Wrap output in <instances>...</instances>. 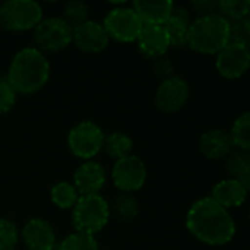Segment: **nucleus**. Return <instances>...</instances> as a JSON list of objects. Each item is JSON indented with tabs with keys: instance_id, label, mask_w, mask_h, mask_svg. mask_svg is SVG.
<instances>
[{
	"instance_id": "obj_1",
	"label": "nucleus",
	"mask_w": 250,
	"mask_h": 250,
	"mask_svg": "<svg viewBox=\"0 0 250 250\" xmlns=\"http://www.w3.org/2000/svg\"><path fill=\"white\" fill-rule=\"evenodd\" d=\"M186 229L192 237L208 246H226L236 234L231 214L209 196L192 204L186 214Z\"/></svg>"
},
{
	"instance_id": "obj_2",
	"label": "nucleus",
	"mask_w": 250,
	"mask_h": 250,
	"mask_svg": "<svg viewBox=\"0 0 250 250\" xmlns=\"http://www.w3.org/2000/svg\"><path fill=\"white\" fill-rule=\"evenodd\" d=\"M50 62L35 47L21 48L12 59L6 81L16 94L32 95L41 91L50 78Z\"/></svg>"
},
{
	"instance_id": "obj_3",
	"label": "nucleus",
	"mask_w": 250,
	"mask_h": 250,
	"mask_svg": "<svg viewBox=\"0 0 250 250\" xmlns=\"http://www.w3.org/2000/svg\"><path fill=\"white\" fill-rule=\"evenodd\" d=\"M230 42V25L218 13L192 19L188 35V47L193 51L217 56Z\"/></svg>"
},
{
	"instance_id": "obj_4",
	"label": "nucleus",
	"mask_w": 250,
	"mask_h": 250,
	"mask_svg": "<svg viewBox=\"0 0 250 250\" xmlns=\"http://www.w3.org/2000/svg\"><path fill=\"white\" fill-rule=\"evenodd\" d=\"M110 205L101 195L79 196L72 208V224L75 231L95 236L110 223Z\"/></svg>"
},
{
	"instance_id": "obj_5",
	"label": "nucleus",
	"mask_w": 250,
	"mask_h": 250,
	"mask_svg": "<svg viewBox=\"0 0 250 250\" xmlns=\"http://www.w3.org/2000/svg\"><path fill=\"white\" fill-rule=\"evenodd\" d=\"M42 19V7L34 0H7L0 6V28L12 32L34 29Z\"/></svg>"
},
{
	"instance_id": "obj_6",
	"label": "nucleus",
	"mask_w": 250,
	"mask_h": 250,
	"mask_svg": "<svg viewBox=\"0 0 250 250\" xmlns=\"http://www.w3.org/2000/svg\"><path fill=\"white\" fill-rule=\"evenodd\" d=\"M103 129L89 120L75 125L67 133V148L70 154L79 160L91 161L103 151Z\"/></svg>"
},
{
	"instance_id": "obj_7",
	"label": "nucleus",
	"mask_w": 250,
	"mask_h": 250,
	"mask_svg": "<svg viewBox=\"0 0 250 250\" xmlns=\"http://www.w3.org/2000/svg\"><path fill=\"white\" fill-rule=\"evenodd\" d=\"M72 31L73 29L62 18H42L32 29L35 48L41 53L62 51L72 44Z\"/></svg>"
},
{
	"instance_id": "obj_8",
	"label": "nucleus",
	"mask_w": 250,
	"mask_h": 250,
	"mask_svg": "<svg viewBox=\"0 0 250 250\" xmlns=\"http://www.w3.org/2000/svg\"><path fill=\"white\" fill-rule=\"evenodd\" d=\"M103 26L110 40L117 42H135L141 29L142 22L132 7L117 6L110 9L103 21Z\"/></svg>"
},
{
	"instance_id": "obj_9",
	"label": "nucleus",
	"mask_w": 250,
	"mask_h": 250,
	"mask_svg": "<svg viewBox=\"0 0 250 250\" xmlns=\"http://www.w3.org/2000/svg\"><path fill=\"white\" fill-rule=\"evenodd\" d=\"M148 177L146 166L138 155H127L117 160L111 168L113 185L122 193H133L144 188Z\"/></svg>"
},
{
	"instance_id": "obj_10",
	"label": "nucleus",
	"mask_w": 250,
	"mask_h": 250,
	"mask_svg": "<svg viewBox=\"0 0 250 250\" xmlns=\"http://www.w3.org/2000/svg\"><path fill=\"white\" fill-rule=\"evenodd\" d=\"M190 97V86L186 79L171 76L160 82L155 91V105L161 113L173 114L180 111Z\"/></svg>"
},
{
	"instance_id": "obj_11",
	"label": "nucleus",
	"mask_w": 250,
	"mask_h": 250,
	"mask_svg": "<svg viewBox=\"0 0 250 250\" xmlns=\"http://www.w3.org/2000/svg\"><path fill=\"white\" fill-rule=\"evenodd\" d=\"M250 64L249 45L229 42L215 59V66L218 73L224 79H239L242 78Z\"/></svg>"
},
{
	"instance_id": "obj_12",
	"label": "nucleus",
	"mask_w": 250,
	"mask_h": 250,
	"mask_svg": "<svg viewBox=\"0 0 250 250\" xmlns=\"http://www.w3.org/2000/svg\"><path fill=\"white\" fill-rule=\"evenodd\" d=\"M72 42L75 47L83 53L95 54L101 53L108 47L110 38L103 26V23L88 19L78 25L72 31Z\"/></svg>"
},
{
	"instance_id": "obj_13",
	"label": "nucleus",
	"mask_w": 250,
	"mask_h": 250,
	"mask_svg": "<svg viewBox=\"0 0 250 250\" xmlns=\"http://www.w3.org/2000/svg\"><path fill=\"white\" fill-rule=\"evenodd\" d=\"M19 236L28 250H56L57 237L53 226L44 218L28 220Z\"/></svg>"
},
{
	"instance_id": "obj_14",
	"label": "nucleus",
	"mask_w": 250,
	"mask_h": 250,
	"mask_svg": "<svg viewBox=\"0 0 250 250\" xmlns=\"http://www.w3.org/2000/svg\"><path fill=\"white\" fill-rule=\"evenodd\" d=\"M107 182L105 168L97 161H83L73 173V186L79 196L100 195Z\"/></svg>"
},
{
	"instance_id": "obj_15",
	"label": "nucleus",
	"mask_w": 250,
	"mask_h": 250,
	"mask_svg": "<svg viewBox=\"0 0 250 250\" xmlns=\"http://www.w3.org/2000/svg\"><path fill=\"white\" fill-rule=\"evenodd\" d=\"M135 42L141 54L152 60L166 56L170 48V40L164 25H142Z\"/></svg>"
},
{
	"instance_id": "obj_16",
	"label": "nucleus",
	"mask_w": 250,
	"mask_h": 250,
	"mask_svg": "<svg viewBox=\"0 0 250 250\" xmlns=\"http://www.w3.org/2000/svg\"><path fill=\"white\" fill-rule=\"evenodd\" d=\"M234 149L227 130L211 129L199 138V152L208 160H226Z\"/></svg>"
},
{
	"instance_id": "obj_17",
	"label": "nucleus",
	"mask_w": 250,
	"mask_h": 250,
	"mask_svg": "<svg viewBox=\"0 0 250 250\" xmlns=\"http://www.w3.org/2000/svg\"><path fill=\"white\" fill-rule=\"evenodd\" d=\"M248 193L249 190L245 189L239 180L236 179H226L218 182L212 190L209 198L217 202L220 207H223L224 209H233V208H239L245 204V201L248 199Z\"/></svg>"
},
{
	"instance_id": "obj_18",
	"label": "nucleus",
	"mask_w": 250,
	"mask_h": 250,
	"mask_svg": "<svg viewBox=\"0 0 250 250\" xmlns=\"http://www.w3.org/2000/svg\"><path fill=\"white\" fill-rule=\"evenodd\" d=\"M132 9L142 25H164L171 15L173 1L170 0H135Z\"/></svg>"
},
{
	"instance_id": "obj_19",
	"label": "nucleus",
	"mask_w": 250,
	"mask_h": 250,
	"mask_svg": "<svg viewBox=\"0 0 250 250\" xmlns=\"http://www.w3.org/2000/svg\"><path fill=\"white\" fill-rule=\"evenodd\" d=\"M133 139L123 132H111L104 136L103 149L113 160H122L133 152Z\"/></svg>"
},
{
	"instance_id": "obj_20",
	"label": "nucleus",
	"mask_w": 250,
	"mask_h": 250,
	"mask_svg": "<svg viewBox=\"0 0 250 250\" xmlns=\"http://www.w3.org/2000/svg\"><path fill=\"white\" fill-rule=\"evenodd\" d=\"M139 214V204L130 193H120L114 198L110 207V215L120 223H130Z\"/></svg>"
},
{
	"instance_id": "obj_21",
	"label": "nucleus",
	"mask_w": 250,
	"mask_h": 250,
	"mask_svg": "<svg viewBox=\"0 0 250 250\" xmlns=\"http://www.w3.org/2000/svg\"><path fill=\"white\" fill-rule=\"evenodd\" d=\"M50 199L59 209H72L79 199V193L69 182H59L50 190Z\"/></svg>"
},
{
	"instance_id": "obj_22",
	"label": "nucleus",
	"mask_w": 250,
	"mask_h": 250,
	"mask_svg": "<svg viewBox=\"0 0 250 250\" xmlns=\"http://www.w3.org/2000/svg\"><path fill=\"white\" fill-rule=\"evenodd\" d=\"M231 142L234 145L236 149H242V151H250V113L245 111L243 114H240L233 126L231 130L229 132Z\"/></svg>"
},
{
	"instance_id": "obj_23",
	"label": "nucleus",
	"mask_w": 250,
	"mask_h": 250,
	"mask_svg": "<svg viewBox=\"0 0 250 250\" xmlns=\"http://www.w3.org/2000/svg\"><path fill=\"white\" fill-rule=\"evenodd\" d=\"M218 15L227 22L250 18L249 0H221L218 1Z\"/></svg>"
},
{
	"instance_id": "obj_24",
	"label": "nucleus",
	"mask_w": 250,
	"mask_h": 250,
	"mask_svg": "<svg viewBox=\"0 0 250 250\" xmlns=\"http://www.w3.org/2000/svg\"><path fill=\"white\" fill-rule=\"evenodd\" d=\"M190 23L170 16V19L164 23V28L170 40V47H174V48L188 47V35H189Z\"/></svg>"
},
{
	"instance_id": "obj_25",
	"label": "nucleus",
	"mask_w": 250,
	"mask_h": 250,
	"mask_svg": "<svg viewBox=\"0 0 250 250\" xmlns=\"http://www.w3.org/2000/svg\"><path fill=\"white\" fill-rule=\"evenodd\" d=\"M89 6L81 0H70L64 4L62 12V19L73 29L75 26L83 23L89 18Z\"/></svg>"
},
{
	"instance_id": "obj_26",
	"label": "nucleus",
	"mask_w": 250,
	"mask_h": 250,
	"mask_svg": "<svg viewBox=\"0 0 250 250\" xmlns=\"http://www.w3.org/2000/svg\"><path fill=\"white\" fill-rule=\"evenodd\" d=\"M56 250H100L98 242L95 236L83 234L73 231L69 236H66L59 245Z\"/></svg>"
},
{
	"instance_id": "obj_27",
	"label": "nucleus",
	"mask_w": 250,
	"mask_h": 250,
	"mask_svg": "<svg viewBox=\"0 0 250 250\" xmlns=\"http://www.w3.org/2000/svg\"><path fill=\"white\" fill-rule=\"evenodd\" d=\"M226 170L231 179H239L245 171L250 170V154L248 151L233 149L226 158Z\"/></svg>"
},
{
	"instance_id": "obj_28",
	"label": "nucleus",
	"mask_w": 250,
	"mask_h": 250,
	"mask_svg": "<svg viewBox=\"0 0 250 250\" xmlns=\"http://www.w3.org/2000/svg\"><path fill=\"white\" fill-rule=\"evenodd\" d=\"M21 240L16 223L9 218H0V250H15Z\"/></svg>"
},
{
	"instance_id": "obj_29",
	"label": "nucleus",
	"mask_w": 250,
	"mask_h": 250,
	"mask_svg": "<svg viewBox=\"0 0 250 250\" xmlns=\"http://www.w3.org/2000/svg\"><path fill=\"white\" fill-rule=\"evenodd\" d=\"M230 25V42L249 45L250 42V18L229 22Z\"/></svg>"
},
{
	"instance_id": "obj_30",
	"label": "nucleus",
	"mask_w": 250,
	"mask_h": 250,
	"mask_svg": "<svg viewBox=\"0 0 250 250\" xmlns=\"http://www.w3.org/2000/svg\"><path fill=\"white\" fill-rule=\"evenodd\" d=\"M18 94L6 79H0V116L9 113L16 104Z\"/></svg>"
},
{
	"instance_id": "obj_31",
	"label": "nucleus",
	"mask_w": 250,
	"mask_h": 250,
	"mask_svg": "<svg viewBox=\"0 0 250 250\" xmlns=\"http://www.w3.org/2000/svg\"><path fill=\"white\" fill-rule=\"evenodd\" d=\"M152 72L158 79L164 81V79L174 76V64L171 62V59H168L167 56H163V57H158L154 60Z\"/></svg>"
},
{
	"instance_id": "obj_32",
	"label": "nucleus",
	"mask_w": 250,
	"mask_h": 250,
	"mask_svg": "<svg viewBox=\"0 0 250 250\" xmlns=\"http://www.w3.org/2000/svg\"><path fill=\"white\" fill-rule=\"evenodd\" d=\"M190 7L198 15L196 18L218 13V1L217 0H193V1H190Z\"/></svg>"
},
{
	"instance_id": "obj_33",
	"label": "nucleus",
	"mask_w": 250,
	"mask_h": 250,
	"mask_svg": "<svg viewBox=\"0 0 250 250\" xmlns=\"http://www.w3.org/2000/svg\"><path fill=\"white\" fill-rule=\"evenodd\" d=\"M171 18H176V19H180V21H185V22H192V12L182 6V4H174L173 3V9H171Z\"/></svg>"
}]
</instances>
